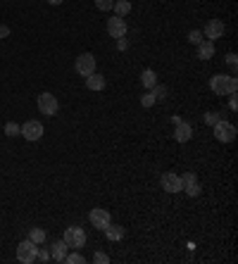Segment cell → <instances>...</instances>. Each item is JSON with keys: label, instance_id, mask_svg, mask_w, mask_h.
<instances>
[{"label": "cell", "instance_id": "obj_1", "mask_svg": "<svg viewBox=\"0 0 238 264\" xmlns=\"http://www.w3.org/2000/svg\"><path fill=\"white\" fill-rule=\"evenodd\" d=\"M212 133H215V138L219 143H231V141L236 138V126H234L231 121L219 119L215 126H212Z\"/></svg>", "mask_w": 238, "mask_h": 264}, {"label": "cell", "instance_id": "obj_2", "mask_svg": "<svg viewBox=\"0 0 238 264\" xmlns=\"http://www.w3.org/2000/svg\"><path fill=\"white\" fill-rule=\"evenodd\" d=\"M62 241L69 245V250H72V248H84V245H86V231H84L81 226H69V229H65Z\"/></svg>", "mask_w": 238, "mask_h": 264}, {"label": "cell", "instance_id": "obj_3", "mask_svg": "<svg viewBox=\"0 0 238 264\" xmlns=\"http://www.w3.org/2000/svg\"><path fill=\"white\" fill-rule=\"evenodd\" d=\"M36 255H38V248H36V243L33 241H22L19 245H17V260L22 264H31L36 262Z\"/></svg>", "mask_w": 238, "mask_h": 264}, {"label": "cell", "instance_id": "obj_4", "mask_svg": "<svg viewBox=\"0 0 238 264\" xmlns=\"http://www.w3.org/2000/svg\"><path fill=\"white\" fill-rule=\"evenodd\" d=\"M36 105H38L41 114H48V117H55L57 110H60V102H57V98H55L53 93H41Z\"/></svg>", "mask_w": 238, "mask_h": 264}, {"label": "cell", "instance_id": "obj_5", "mask_svg": "<svg viewBox=\"0 0 238 264\" xmlns=\"http://www.w3.org/2000/svg\"><path fill=\"white\" fill-rule=\"evenodd\" d=\"M74 69H76V74H81V77H91L96 72V57L91 55V53H81V55L76 57Z\"/></svg>", "mask_w": 238, "mask_h": 264}, {"label": "cell", "instance_id": "obj_6", "mask_svg": "<svg viewBox=\"0 0 238 264\" xmlns=\"http://www.w3.org/2000/svg\"><path fill=\"white\" fill-rule=\"evenodd\" d=\"M19 136H24L26 141H41L43 138V124L41 121H36V119H29L26 124H22V133Z\"/></svg>", "mask_w": 238, "mask_h": 264}, {"label": "cell", "instance_id": "obj_7", "mask_svg": "<svg viewBox=\"0 0 238 264\" xmlns=\"http://www.w3.org/2000/svg\"><path fill=\"white\" fill-rule=\"evenodd\" d=\"M126 31H129V26H126V22H124V17H110L108 19V33L112 36V38H124L126 36Z\"/></svg>", "mask_w": 238, "mask_h": 264}, {"label": "cell", "instance_id": "obj_8", "mask_svg": "<svg viewBox=\"0 0 238 264\" xmlns=\"http://www.w3.org/2000/svg\"><path fill=\"white\" fill-rule=\"evenodd\" d=\"M91 224L96 226V229H100V231H105L110 226V212L108 209H103V207H96V209H91Z\"/></svg>", "mask_w": 238, "mask_h": 264}, {"label": "cell", "instance_id": "obj_9", "mask_svg": "<svg viewBox=\"0 0 238 264\" xmlns=\"http://www.w3.org/2000/svg\"><path fill=\"white\" fill-rule=\"evenodd\" d=\"M193 138V126L188 121H176V129H174V141L176 143H188Z\"/></svg>", "mask_w": 238, "mask_h": 264}, {"label": "cell", "instance_id": "obj_10", "mask_svg": "<svg viewBox=\"0 0 238 264\" xmlns=\"http://www.w3.org/2000/svg\"><path fill=\"white\" fill-rule=\"evenodd\" d=\"M162 188L167 190V193H181V190H184L181 176H179V174H172V172L162 174Z\"/></svg>", "mask_w": 238, "mask_h": 264}, {"label": "cell", "instance_id": "obj_11", "mask_svg": "<svg viewBox=\"0 0 238 264\" xmlns=\"http://www.w3.org/2000/svg\"><path fill=\"white\" fill-rule=\"evenodd\" d=\"M203 36H207L210 41L222 38V36H224V22H222V19H210V22L205 24V33H203Z\"/></svg>", "mask_w": 238, "mask_h": 264}, {"label": "cell", "instance_id": "obj_12", "mask_svg": "<svg viewBox=\"0 0 238 264\" xmlns=\"http://www.w3.org/2000/svg\"><path fill=\"white\" fill-rule=\"evenodd\" d=\"M210 88L215 90V95H229V77H224V74H217V77H212Z\"/></svg>", "mask_w": 238, "mask_h": 264}, {"label": "cell", "instance_id": "obj_13", "mask_svg": "<svg viewBox=\"0 0 238 264\" xmlns=\"http://www.w3.org/2000/svg\"><path fill=\"white\" fill-rule=\"evenodd\" d=\"M69 250V245L65 241H55L53 248H50V257H53L55 262H65V255Z\"/></svg>", "mask_w": 238, "mask_h": 264}, {"label": "cell", "instance_id": "obj_14", "mask_svg": "<svg viewBox=\"0 0 238 264\" xmlns=\"http://www.w3.org/2000/svg\"><path fill=\"white\" fill-rule=\"evenodd\" d=\"M86 88L88 90H103V88H105V77L93 72L91 77H86Z\"/></svg>", "mask_w": 238, "mask_h": 264}, {"label": "cell", "instance_id": "obj_15", "mask_svg": "<svg viewBox=\"0 0 238 264\" xmlns=\"http://www.w3.org/2000/svg\"><path fill=\"white\" fill-rule=\"evenodd\" d=\"M124 226H119V224H112L110 221V226L105 229V236H108V241H121L124 238Z\"/></svg>", "mask_w": 238, "mask_h": 264}, {"label": "cell", "instance_id": "obj_16", "mask_svg": "<svg viewBox=\"0 0 238 264\" xmlns=\"http://www.w3.org/2000/svg\"><path fill=\"white\" fill-rule=\"evenodd\" d=\"M212 55H215V43H212V41L198 43V57H200V60H210Z\"/></svg>", "mask_w": 238, "mask_h": 264}, {"label": "cell", "instance_id": "obj_17", "mask_svg": "<svg viewBox=\"0 0 238 264\" xmlns=\"http://www.w3.org/2000/svg\"><path fill=\"white\" fill-rule=\"evenodd\" d=\"M112 10H115L117 17H126V14L131 12V2L129 0H117V2L112 5Z\"/></svg>", "mask_w": 238, "mask_h": 264}, {"label": "cell", "instance_id": "obj_18", "mask_svg": "<svg viewBox=\"0 0 238 264\" xmlns=\"http://www.w3.org/2000/svg\"><path fill=\"white\" fill-rule=\"evenodd\" d=\"M141 84H143L145 88H148V90H150V88L155 86V84H157V74H155L152 69H145V72L141 74Z\"/></svg>", "mask_w": 238, "mask_h": 264}, {"label": "cell", "instance_id": "obj_19", "mask_svg": "<svg viewBox=\"0 0 238 264\" xmlns=\"http://www.w3.org/2000/svg\"><path fill=\"white\" fill-rule=\"evenodd\" d=\"M150 90H152V95H155V102H162V100H167V95H169L167 86H162V84H155Z\"/></svg>", "mask_w": 238, "mask_h": 264}, {"label": "cell", "instance_id": "obj_20", "mask_svg": "<svg viewBox=\"0 0 238 264\" xmlns=\"http://www.w3.org/2000/svg\"><path fill=\"white\" fill-rule=\"evenodd\" d=\"M29 241H33L36 245H41V243L48 241V233H45L43 229H31V231H29Z\"/></svg>", "mask_w": 238, "mask_h": 264}, {"label": "cell", "instance_id": "obj_21", "mask_svg": "<svg viewBox=\"0 0 238 264\" xmlns=\"http://www.w3.org/2000/svg\"><path fill=\"white\" fill-rule=\"evenodd\" d=\"M184 190H186V195H191V198H198L203 188H200V183H198V181H193V183H186Z\"/></svg>", "mask_w": 238, "mask_h": 264}, {"label": "cell", "instance_id": "obj_22", "mask_svg": "<svg viewBox=\"0 0 238 264\" xmlns=\"http://www.w3.org/2000/svg\"><path fill=\"white\" fill-rule=\"evenodd\" d=\"M22 133V126L17 121H7L5 124V136H19Z\"/></svg>", "mask_w": 238, "mask_h": 264}, {"label": "cell", "instance_id": "obj_23", "mask_svg": "<svg viewBox=\"0 0 238 264\" xmlns=\"http://www.w3.org/2000/svg\"><path fill=\"white\" fill-rule=\"evenodd\" d=\"M65 262L67 264H84V262H86V257H84V255H79V253H67Z\"/></svg>", "mask_w": 238, "mask_h": 264}, {"label": "cell", "instance_id": "obj_24", "mask_svg": "<svg viewBox=\"0 0 238 264\" xmlns=\"http://www.w3.org/2000/svg\"><path fill=\"white\" fill-rule=\"evenodd\" d=\"M203 41H205V36H203V31H198V29H193V31L188 33V43L198 45V43H203Z\"/></svg>", "mask_w": 238, "mask_h": 264}, {"label": "cell", "instance_id": "obj_25", "mask_svg": "<svg viewBox=\"0 0 238 264\" xmlns=\"http://www.w3.org/2000/svg\"><path fill=\"white\" fill-rule=\"evenodd\" d=\"M141 105H143V107H152V105H155V95H152V90H145V95H141Z\"/></svg>", "mask_w": 238, "mask_h": 264}, {"label": "cell", "instance_id": "obj_26", "mask_svg": "<svg viewBox=\"0 0 238 264\" xmlns=\"http://www.w3.org/2000/svg\"><path fill=\"white\" fill-rule=\"evenodd\" d=\"M112 5H115V0H96V7L103 12H110L112 10Z\"/></svg>", "mask_w": 238, "mask_h": 264}, {"label": "cell", "instance_id": "obj_27", "mask_svg": "<svg viewBox=\"0 0 238 264\" xmlns=\"http://www.w3.org/2000/svg\"><path fill=\"white\" fill-rule=\"evenodd\" d=\"M219 119H222V117H219L217 112H207V114H205V124H210V126H215Z\"/></svg>", "mask_w": 238, "mask_h": 264}, {"label": "cell", "instance_id": "obj_28", "mask_svg": "<svg viewBox=\"0 0 238 264\" xmlns=\"http://www.w3.org/2000/svg\"><path fill=\"white\" fill-rule=\"evenodd\" d=\"M93 262H96V264H108L110 257L105 253H96V255H93Z\"/></svg>", "mask_w": 238, "mask_h": 264}, {"label": "cell", "instance_id": "obj_29", "mask_svg": "<svg viewBox=\"0 0 238 264\" xmlns=\"http://www.w3.org/2000/svg\"><path fill=\"white\" fill-rule=\"evenodd\" d=\"M193 181H198V176H195L193 172H186V174L181 176V183H184V186L186 183H193Z\"/></svg>", "mask_w": 238, "mask_h": 264}, {"label": "cell", "instance_id": "obj_30", "mask_svg": "<svg viewBox=\"0 0 238 264\" xmlns=\"http://www.w3.org/2000/svg\"><path fill=\"white\" fill-rule=\"evenodd\" d=\"M227 65L231 67V69H236V67H238V57L234 55V53H229V55H227Z\"/></svg>", "mask_w": 238, "mask_h": 264}, {"label": "cell", "instance_id": "obj_31", "mask_svg": "<svg viewBox=\"0 0 238 264\" xmlns=\"http://www.w3.org/2000/svg\"><path fill=\"white\" fill-rule=\"evenodd\" d=\"M229 95H231V98H229V107L236 112V110H238V98H236V93H229Z\"/></svg>", "mask_w": 238, "mask_h": 264}, {"label": "cell", "instance_id": "obj_32", "mask_svg": "<svg viewBox=\"0 0 238 264\" xmlns=\"http://www.w3.org/2000/svg\"><path fill=\"white\" fill-rule=\"evenodd\" d=\"M36 260H41V262H48V260H50V250H38Z\"/></svg>", "mask_w": 238, "mask_h": 264}, {"label": "cell", "instance_id": "obj_33", "mask_svg": "<svg viewBox=\"0 0 238 264\" xmlns=\"http://www.w3.org/2000/svg\"><path fill=\"white\" fill-rule=\"evenodd\" d=\"M238 90V81L236 77H229V93H236Z\"/></svg>", "mask_w": 238, "mask_h": 264}, {"label": "cell", "instance_id": "obj_34", "mask_svg": "<svg viewBox=\"0 0 238 264\" xmlns=\"http://www.w3.org/2000/svg\"><path fill=\"white\" fill-rule=\"evenodd\" d=\"M7 36H10V26L2 24V26H0V38H7Z\"/></svg>", "mask_w": 238, "mask_h": 264}, {"label": "cell", "instance_id": "obj_35", "mask_svg": "<svg viewBox=\"0 0 238 264\" xmlns=\"http://www.w3.org/2000/svg\"><path fill=\"white\" fill-rule=\"evenodd\" d=\"M117 48L119 50H126V41H124V38H117Z\"/></svg>", "mask_w": 238, "mask_h": 264}, {"label": "cell", "instance_id": "obj_36", "mask_svg": "<svg viewBox=\"0 0 238 264\" xmlns=\"http://www.w3.org/2000/svg\"><path fill=\"white\" fill-rule=\"evenodd\" d=\"M48 2H50V5H62L65 0H48Z\"/></svg>", "mask_w": 238, "mask_h": 264}]
</instances>
